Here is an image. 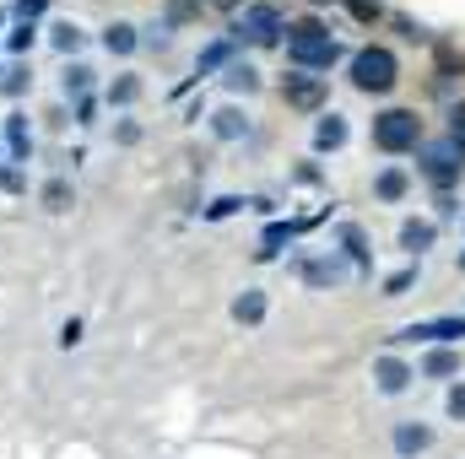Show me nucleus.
<instances>
[{"label":"nucleus","instance_id":"1","mask_svg":"<svg viewBox=\"0 0 465 459\" xmlns=\"http://www.w3.org/2000/svg\"><path fill=\"white\" fill-rule=\"evenodd\" d=\"M287 60H292V65H303V71H331V65L341 60V44L331 38V27H325V22L303 16V22H292V27H287Z\"/></svg>","mask_w":465,"mask_h":459},{"label":"nucleus","instance_id":"2","mask_svg":"<svg viewBox=\"0 0 465 459\" xmlns=\"http://www.w3.org/2000/svg\"><path fill=\"white\" fill-rule=\"evenodd\" d=\"M417 141H422V119L411 109H384L373 119V146L379 151H411Z\"/></svg>","mask_w":465,"mask_h":459},{"label":"nucleus","instance_id":"3","mask_svg":"<svg viewBox=\"0 0 465 459\" xmlns=\"http://www.w3.org/2000/svg\"><path fill=\"white\" fill-rule=\"evenodd\" d=\"M351 82H357L362 93H390V87H395V54L379 49V44L357 49V54H351Z\"/></svg>","mask_w":465,"mask_h":459},{"label":"nucleus","instance_id":"4","mask_svg":"<svg viewBox=\"0 0 465 459\" xmlns=\"http://www.w3.org/2000/svg\"><path fill=\"white\" fill-rule=\"evenodd\" d=\"M465 168V146L460 141H428L422 146V173L433 179V184H455Z\"/></svg>","mask_w":465,"mask_h":459},{"label":"nucleus","instance_id":"5","mask_svg":"<svg viewBox=\"0 0 465 459\" xmlns=\"http://www.w3.org/2000/svg\"><path fill=\"white\" fill-rule=\"evenodd\" d=\"M238 33H243L249 44H282V33H287V16H282V5H249Z\"/></svg>","mask_w":465,"mask_h":459},{"label":"nucleus","instance_id":"6","mask_svg":"<svg viewBox=\"0 0 465 459\" xmlns=\"http://www.w3.org/2000/svg\"><path fill=\"white\" fill-rule=\"evenodd\" d=\"M395 341H465V319H433V325H406Z\"/></svg>","mask_w":465,"mask_h":459},{"label":"nucleus","instance_id":"7","mask_svg":"<svg viewBox=\"0 0 465 459\" xmlns=\"http://www.w3.org/2000/svg\"><path fill=\"white\" fill-rule=\"evenodd\" d=\"M287 103L292 109H320L325 103V76H287Z\"/></svg>","mask_w":465,"mask_h":459},{"label":"nucleus","instance_id":"8","mask_svg":"<svg viewBox=\"0 0 465 459\" xmlns=\"http://www.w3.org/2000/svg\"><path fill=\"white\" fill-rule=\"evenodd\" d=\"M373 378H379V389H384V395H401V389L411 384V367H406V362H395V356H379V362H373Z\"/></svg>","mask_w":465,"mask_h":459},{"label":"nucleus","instance_id":"9","mask_svg":"<svg viewBox=\"0 0 465 459\" xmlns=\"http://www.w3.org/2000/svg\"><path fill=\"white\" fill-rule=\"evenodd\" d=\"M428 444H433V433H428L422 422H401V427H395V454L411 459V454H422Z\"/></svg>","mask_w":465,"mask_h":459},{"label":"nucleus","instance_id":"10","mask_svg":"<svg viewBox=\"0 0 465 459\" xmlns=\"http://www.w3.org/2000/svg\"><path fill=\"white\" fill-rule=\"evenodd\" d=\"M5 151H11V162H27V151H33L27 114H11V119H5Z\"/></svg>","mask_w":465,"mask_h":459},{"label":"nucleus","instance_id":"11","mask_svg":"<svg viewBox=\"0 0 465 459\" xmlns=\"http://www.w3.org/2000/svg\"><path fill=\"white\" fill-rule=\"evenodd\" d=\"M341 141H347V119H341V114H331V119H320V124H314V146H320V151H336Z\"/></svg>","mask_w":465,"mask_h":459},{"label":"nucleus","instance_id":"12","mask_svg":"<svg viewBox=\"0 0 465 459\" xmlns=\"http://www.w3.org/2000/svg\"><path fill=\"white\" fill-rule=\"evenodd\" d=\"M135 44H141V38H135L130 22H109V27H104V49H109V54H130Z\"/></svg>","mask_w":465,"mask_h":459},{"label":"nucleus","instance_id":"13","mask_svg":"<svg viewBox=\"0 0 465 459\" xmlns=\"http://www.w3.org/2000/svg\"><path fill=\"white\" fill-rule=\"evenodd\" d=\"M232 319H238V325H260V319H265V292H243V298L232 303Z\"/></svg>","mask_w":465,"mask_h":459},{"label":"nucleus","instance_id":"14","mask_svg":"<svg viewBox=\"0 0 465 459\" xmlns=\"http://www.w3.org/2000/svg\"><path fill=\"white\" fill-rule=\"evenodd\" d=\"M433 378H450V373H460V351H450V346H439V351H428V362H422Z\"/></svg>","mask_w":465,"mask_h":459},{"label":"nucleus","instance_id":"15","mask_svg":"<svg viewBox=\"0 0 465 459\" xmlns=\"http://www.w3.org/2000/svg\"><path fill=\"white\" fill-rule=\"evenodd\" d=\"M212 130H217L223 141H238V135L249 130V119L238 114V109H223V114H212Z\"/></svg>","mask_w":465,"mask_h":459},{"label":"nucleus","instance_id":"16","mask_svg":"<svg viewBox=\"0 0 465 459\" xmlns=\"http://www.w3.org/2000/svg\"><path fill=\"white\" fill-rule=\"evenodd\" d=\"M373 190H379V200H401V195H406V173H401V168H384V173L373 179Z\"/></svg>","mask_w":465,"mask_h":459},{"label":"nucleus","instance_id":"17","mask_svg":"<svg viewBox=\"0 0 465 459\" xmlns=\"http://www.w3.org/2000/svg\"><path fill=\"white\" fill-rule=\"evenodd\" d=\"M71 200H76V195H71L65 179H49V184H44V211H71Z\"/></svg>","mask_w":465,"mask_h":459},{"label":"nucleus","instance_id":"18","mask_svg":"<svg viewBox=\"0 0 465 459\" xmlns=\"http://www.w3.org/2000/svg\"><path fill=\"white\" fill-rule=\"evenodd\" d=\"M401 243H406L411 254H422V249H433V228H428V222H406V228H401Z\"/></svg>","mask_w":465,"mask_h":459},{"label":"nucleus","instance_id":"19","mask_svg":"<svg viewBox=\"0 0 465 459\" xmlns=\"http://www.w3.org/2000/svg\"><path fill=\"white\" fill-rule=\"evenodd\" d=\"M54 49H60V54H76V49H82V27H76V22H60V27H54Z\"/></svg>","mask_w":465,"mask_h":459},{"label":"nucleus","instance_id":"20","mask_svg":"<svg viewBox=\"0 0 465 459\" xmlns=\"http://www.w3.org/2000/svg\"><path fill=\"white\" fill-rule=\"evenodd\" d=\"M87 87H93V71L87 65H71L65 71V98H87Z\"/></svg>","mask_w":465,"mask_h":459},{"label":"nucleus","instance_id":"21","mask_svg":"<svg viewBox=\"0 0 465 459\" xmlns=\"http://www.w3.org/2000/svg\"><path fill=\"white\" fill-rule=\"evenodd\" d=\"M228 54H232V44H212V49H206V54L195 60V71H201V76H212L217 65H228Z\"/></svg>","mask_w":465,"mask_h":459},{"label":"nucleus","instance_id":"22","mask_svg":"<svg viewBox=\"0 0 465 459\" xmlns=\"http://www.w3.org/2000/svg\"><path fill=\"white\" fill-rule=\"evenodd\" d=\"M141 98V82L135 76H119L114 87H109V103H135Z\"/></svg>","mask_w":465,"mask_h":459},{"label":"nucleus","instance_id":"23","mask_svg":"<svg viewBox=\"0 0 465 459\" xmlns=\"http://www.w3.org/2000/svg\"><path fill=\"white\" fill-rule=\"evenodd\" d=\"M303 276H309V281H336V276H341V265H331V259H314V265H303Z\"/></svg>","mask_w":465,"mask_h":459},{"label":"nucleus","instance_id":"24","mask_svg":"<svg viewBox=\"0 0 465 459\" xmlns=\"http://www.w3.org/2000/svg\"><path fill=\"white\" fill-rule=\"evenodd\" d=\"M33 38H38V33H33V22H16V33H11V49H16V54H27V49H33Z\"/></svg>","mask_w":465,"mask_h":459},{"label":"nucleus","instance_id":"25","mask_svg":"<svg viewBox=\"0 0 465 459\" xmlns=\"http://www.w3.org/2000/svg\"><path fill=\"white\" fill-rule=\"evenodd\" d=\"M228 87H232V93H249V87H254V71H249V65H232V71H228Z\"/></svg>","mask_w":465,"mask_h":459},{"label":"nucleus","instance_id":"26","mask_svg":"<svg viewBox=\"0 0 465 459\" xmlns=\"http://www.w3.org/2000/svg\"><path fill=\"white\" fill-rule=\"evenodd\" d=\"M27 82H33L27 71H11V76H5L0 87H5V98H22V93H27Z\"/></svg>","mask_w":465,"mask_h":459},{"label":"nucleus","instance_id":"27","mask_svg":"<svg viewBox=\"0 0 465 459\" xmlns=\"http://www.w3.org/2000/svg\"><path fill=\"white\" fill-rule=\"evenodd\" d=\"M44 11H49V0H16V22H33Z\"/></svg>","mask_w":465,"mask_h":459},{"label":"nucleus","instance_id":"28","mask_svg":"<svg viewBox=\"0 0 465 459\" xmlns=\"http://www.w3.org/2000/svg\"><path fill=\"white\" fill-rule=\"evenodd\" d=\"M341 243L351 249V259H357V265L368 259V249H362V232H357V228H341Z\"/></svg>","mask_w":465,"mask_h":459},{"label":"nucleus","instance_id":"29","mask_svg":"<svg viewBox=\"0 0 465 459\" xmlns=\"http://www.w3.org/2000/svg\"><path fill=\"white\" fill-rule=\"evenodd\" d=\"M347 11L357 22H379V5H373V0H347Z\"/></svg>","mask_w":465,"mask_h":459},{"label":"nucleus","instance_id":"30","mask_svg":"<svg viewBox=\"0 0 465 459\" xmlns=\"http://www.w3.org/2000/svg\"><path fill=\"white\" fill-rule=\"evenodd\" d=\"M450 141H460V146H465V103L450 109Z\"/></svg>","mask_w":465,"mask_h":459},{"label":"nucleus","instance_id":"31","mask_svg":"<svg viewBox=\"0 0 465 459\" xmlns=\"http://www.w3.org/2000/svg\"><path fill=\"white\" fill-rule=\"evenodd\" d=\"M82 341V319H65V325H60V346H76Z\"/></svg>","mask_w":465,"mask_h":459},{"label":"nucleus","instance_id":"32","mask_svg":"<svg viewBox=\"0 0 465 459\" xmlns=\"http://www.w3.org/2000/svg\"><path fill=\"white\" fill-rule=\"evenodd\" d=\"M238 206H243V200H238V195H228V200H217V206H212V211H206V217H212V222H217V217H232V211H238Z\"/></svg>","mask_w":465,"mask_h":459},{"label":"nucleus","instance_id":"33","mask_svg":"<svg viewBox=\"0 0 465 459\" xmlns=\"http://www.w3.org/2000/svg\"><path fill=\"white\" fill-rule=\"evenodd\" d=\"M411 281H417V270H401V276H390V298H401Z\"/></svg>","mask_w":465,"mask_h":459},{"label":"nucleus","instance_id":"34","mask_svg":"<svg viewBox=\"0 0 465 459\" xmlns=\"http://www.w3.org/2000/svg\"><path fill=\"white\" fill-rule=\"evenodd\" d=\"M450 416H465V384L450 389Z\"/></svg>","mask_w":465,"mask_h":459},{"label":"nucleus","instance_id":"35","mask_svg":"<svg viewBox=\"0 0 465 459\" xmlns=\"http://www.w3.org/2000/svg\"><path fill=\"white\" fill-rule=\"evenodd\" d=\"M0 190H22V179H16L11 168H0Z\"/></svg>","mask_w":465,"mask_h":459}]
</instances>
